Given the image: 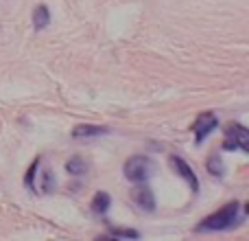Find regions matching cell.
<instances>
[{
    "label": "cell",
    "mask_w": 249,
    "mask_h": 241,
    "mask_svg": "<svg viewBox=\"0 0 249 241\" xmlns=\"http://www.w3.org/2000/svg\"><path fill=\"white\" fill-rule=\"evenodd\" d=\"M219 125V119H216L214 112H201L195 120V142L201 145L208 138V134L214 132V127Z\"/></svg>",
    "instance_id": "cell-5"
},
{
    "label": "cell",
    "mask_w": 249,
    "mask_h": 241,
    "mask_svg": "<svg viewBox=\"0 0 249 241\" xmlns=\"http://www.w3.org/2000/svg\"><path fill=\"white\" fill-rule=\"evenodd\" d=\"M39 189H42V193H51V191L55 189V178H53L51 169H44V171H42V182H39Z\"/></svg>",
    "instance_id": "cell-12"
},
{
    "label": "cell",
    "mask_w": 249,
    "mask_h": 241,
    "mask_svg": "<svg viewBox=\"0 0 249 241\" xmlns=\"http://www.w3.org/2000/svg\"><path fill=\"white\" fill-rule=\"evenodd\" d=\"M223 149L225 151H243L249 154V129L241 123H230L225 127L223 138Z\"/></svg>",
    "instance_id": "cell-3"
},
{
    "label": "cell",
    "mask_w": 249,
    "mask_h": 241,
    "mask_svg": "<svg viewBox=\"0 0 249 241\" xmlns=\"http://www.w3.org/2000/svg\"><path fill=\"white\" fill-rule=\"evenodd\" d=\"M109 235L112 237H121V239H140V233L133 228H112Z\"/></svg>",
    "instance_id": "cell-13"
},
{
    "label": "cell",
    "mask_w": 249,
    "mask_h": 241,
    "mask_svg": "<svg viewBox=\"0 0 249 241\" xmlns=\"http://www.w3.org/2000/svg\"><path fill=\"white\" fill-rule=\"evenodd\" d=\"M241 221V202H228L225 206H221L216 213L208 215L206 220H201V224L197 226L199 233H212V230H230L232 226H236Z\"/></svg>",
    "instance_id": "cell-1"
},
{
    "label": "cell",
    "mask_w": 249,
    "mask_h": 241,
    "mask_svg": "<svg viewBox=\"0 0 249 241\" xmlns=\"http://www.w3.org/2000/svg\"><path fill=\"white\" fill-rule=\"evenodd\" d=\"M107 132H109V127H105V125L81 123V125H74L72 127V138H99V136H105Z\"/></svg>",
    "instance_id": "cell-7"
},
{
    "label": "cell",
    "mask_w": 249,
    "mask_h": 241,
    "mask_svg": "<svg viewBox=\"0 0 249 241\" xmlns=\"http://www.w3.org/2000/svg\"><path fill=\"white\" fill-rule=\"evenodd\" d=\"M39 162H42L39 158H37V160H33V164L29 167V171H26V178H24V184L29 186V189H33V191H35V182H33V178H35V173H37Z\"/></svg>",
    "instance_id": "cell-14"
},
{
    "label": "cell",
    "mask_w": 249,
    "mask_h": 241,
    "mask_svg": "<svg viewBox=\"0 0 249 241\" xmlns=\"http://www.w3.org/2000/svg\"><path fill=\"white\" fill-rule=\"evenodd\" d=\"M206 167H208V171H210V176H214V178H223L225 176V164H223L221 154H212L210 158H208Z\"/></svg>",
    "instance_id": "cell-10"
},
{
    "label": "cell",
    "mask_w": 249,
    "mask_h": 241,
    "mask_svg": "<svg viewBox=\"0 0 249 241\" xmlns=\"http://www.w3.org/2000/svg\"><path fill=\"white\" fill-rule=\"evenodd\" d=\"M109 204H112V198H109V193H105V191H99V193L92 198V213H96V215H105L109 208Z\"/></svg>",
    "instance_id": "cell-8"
},
{
    "label": "cell",
    "mask_w": 249,
    "mask_h": 241,
    "mask_svg": "<svg viewBox=\"0 0 249 241\" xmlns=\"http://www.w3.org/2000/svg\"><path fill=\"white\" fill-rule=\"evenodd\" d=\"M66 171H68L70 176H83V173L88 171V162L81 156H72V158L66 162Z\"/></svg>",
    "instance_id": "cell-11"
},
{
    "label": "cell",
    "mask_w": 249,
    "mask_h": 241,
    "mask_svg": "<svg viewBox=\"0 0 249 241\" xmlns=\"http://www.w3.org/2000/svg\"><path fill=\"white\" fill-rule=\"evenodd\" d=\"M168 164H171V169L177 173V176L184 178V180L188 182L190 191H193V193H197V191H199V180H197V173L193 171V167H190L184 158H179V156H175V154L168 156Z\"/></svg>",
    "instance_id": "cell-4"
},
{
    "label": "cell",
    "mask_w": 249,
    "mask_h": 241,
    "mask_svg": "<svg viewBox=\"0 0 249 241\" xmlns=\"http://www.w3.org/2000/svg\"><path fill=\"white\" fill-rule=\"evenodd\" d=\"M123 171H124V178H127L129 182L138 184V182H146L151 176H153L155 164L149 156H131V158H127Z\"/></svg>",
    "instance_id": "cell-2"
},
{
    "label": "cell",
    "mask_w": 249,
    "mask_h": 241,
    "mask_svg": "<svg viewBox=\"0 0 249 241\" xmlns=\"http://www.w3.org/2000/svg\"><path fill=\"white\" fill-rule=\"evenodd\" d=\"M51 24V11H48L46 4H39V7H35L33 11V26L37 31L46 29V26Z\"/></svg>",
    "instance_id": "cell-9"
},
{
    "label": "cell",
    "mask_w": 249,
    "mask_h": 241,
    "mask_svg": "<svg viewBox=\"0 0 249 241\" xmlns=\"http://www.w3.org/2000/svg\"><path fill=\"white\" fill-rule=\"evenodd\" d=\"M131 200L146 213H153L155 211V195L153 191L149 189L146 182H138V186L131 191Z\"/></svg>",
    "instance_id": "cell-6"
}]
</instances>
